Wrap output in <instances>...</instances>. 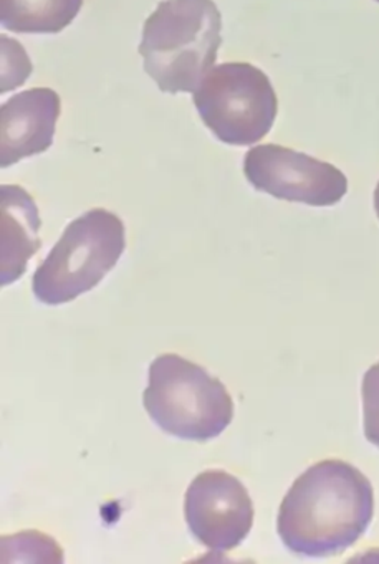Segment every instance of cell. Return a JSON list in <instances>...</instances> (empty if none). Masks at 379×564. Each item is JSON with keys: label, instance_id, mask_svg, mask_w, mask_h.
<instances>
[{"label": "cell", "instance_id": "cell-1", "mask_svg": "<svg viewBox=\"0 0 379 564\" xmlns=\"http://www.w3.org/2000/svg\"><path fill=\"white\" fill-rule=\"evenodd\" d=\"M372 514L371 481L348 462L328 458L293 481L279 508L277 533L292 553L338 556L366 533Z\"/></svg>", "mask_w": 379, "mask_h": 564}, {"label": "cell", "instance_id": "cell-2", "mask_svg": "<svg viewBox=\"0 0 379 564\" xmlns=\"http://www.w3.org/2000/svg\"><path fill=\"white\" fill-rule=\"evenodd\" d=\"M223 15L213 0H163L147 19L144 72L164 94H194L217 61Z\"/></svg>", "mask_w": 379, "mask_h": 564}, {"label": "cell", "instance_id": "cell-3", "mask_svg": "<svg viewBox=\"0 0 379 564\" xmlns=\"http://www.w3.org/2000/svg\"><path fill=\"white\" fill-rule=\"evenodd\" d=\"M143 404L166 434L184 441H210L234 419V401L226 386L174 352L151 362Z\"/></svg>", "mask_w": 379, "mask_h": 564}, {"label": "cell", "instance_id": "cell-4", "mask_svg": "<svg viewBox=\"0 0 379 564\" xmlns=\"http://www.w3.org/2000/svg\"><path fill=\"white\" fill-rule=\"evenodd\" d=\"M127 247L124 224L107 209H91L68 224L32 276L45 305H64L94 290L117 267Z\"/></svg>", "mask_w": 379, "mask_h": 564}, {"label": "cell", "instance_id": "cell-5", "mask_svg": "<svg viewBox=\"0 0 379 564\" xmlns=\"http://www.w3.org/2000/svg\"><path fill=\"white\" fill-rule=\"evenodd\" d=\"M203 123L230 147H252L272 130L279 100L269 77L246 62L213 67L193 94Z\"/></svg>", "mask_w": 379, "mask_h": 564}, {"label": "cell", "instance_id": "cell-6", "mask_svg": "<svg viewBox=\"0 0 379 564\" xmlns=\"http://www.w3.org/2000/svg\"><path fill=\"white\" fill-rule=\"evenodd\" d=\"M243 174L257 191L306 206H335L348 193L338 167L280 144L252 148L243 158Z\"/></svg>", "mask_w": 379, "mask_h": 564}, {"label": "cell", "instance_id": "cell-7", "mask_svg": "<svg viewBox=\"0 0 379 564\" xmlns=\"http://www.w3.org/2000/svg\"><path fill=\"white\" fill-rule=\"evenodd\" d=\"M253 503L242 481L224 470H206L191 481L184 518L191 534L213 551L239 546L253 524Z\"/></svg>", "mask_w": 379, "mask_h": 564}, {"label": "cell", "instance_id": "cell-8", "mask_svg": "<svg viewBox=\"0 0 379 564\" xmlns=\"http://www.w3.org/2000/svg\"><path fill=\"white\" fill-rule=\"evenodd\" d=\"M62 101L52 88H32L0 108V166L45 153L54 144Z\"/></svg>", "mask_w": 379, "mask_h": 564}, {"label": "cell", "instance_id": "cell-9", "mask_svg": "<svg viewBox=\"0 0 379 564\" xmlns=\"http://www.w3.org/2000/svg\"><path fill=\"white\" fill-rule=\"evenodd\" d=\"M2 286L24 275L29 260L42 247V220L34 199L21 186H2Z\"/></svg>", "mask_w": 379, "mask_h": 564}, {"label": "cell", "instance_id": "cell-10", "mask_svg": "<svg viewBox=\"0 0 379 564\" xmlns=\"http://www.w3.org/2000/svg\"><path fill=\"white\" fill-rule=\"evenodd\" d=\"M82 6L84 0H0V22L15 34H58Z\"/></svg>", "mask_w": 379, "mask_h": 564}, {"label": "cell", "instance_id": "cell-11", "mask_svg": "<svg viewBox=\"0 0 379 564\" xmlns=\"http://www.w3.org/2000/svg\"><path fill=\"white\" fill-rule=\"evenodd\" d=\"M19 561H64V550L57 541L41 531H22V533L2 536V563Z\"/></svg>", "mask_w": 379, "mask_h": 564}, {"label": "cell", "instance_id": "cell-12", "mask_svg": "<svg viewBox=\"0 0 379 564\" xmlns=\"http://www.w3.org/2000/svg\"><path fill=\"white\" fill-rule=\"evenodd\" d=\"M362 429L366 438L379 448V362L366 371L361 384Z\"/></svg>", "mask_w": 379, "mask_h": 564}, {"label": "cell", "instance_id": "cell-13", "mask_svg": "<svg viewBox=\"0 0 379 564\" xmlns=\"http://www.w3.org/2000/svg\"><path fill=\"white\" fill-rule=\"evenodd\" d=\"M375 210H376V216H378V219H379V183H378V186H376V191H375Z\"/></svg>", "mask_w": 379, "mask_h": 564}, {"label": "cell", "instance_id": "cell-14", "mask_svg": "<svg viewBox=\"0 0 379 564\" xmlns=\"http://www.w3.org/2000/svg\"><path fill=\"white\" fill-rule=\"evenodd\" d=\"M375 2H379V0H375Z\"/></svg>", "mask_w": 379, "mask_h": 564}]
</instances>
